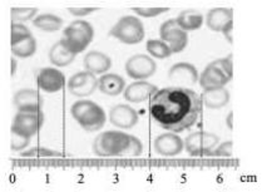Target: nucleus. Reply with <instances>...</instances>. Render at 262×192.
Segmentation results:
<instances>
[{
  "mask_svg": "<svg viewBox=\"0 0 262 192\" xmlns=\"http://www.w3.org/2000/svg\"><path fill=\"white\" fill-rule=\"evenodd\" d=\"M149 112L164 130L180 133L196 124L202 112V99L194 91L167 87L157 91L149 102Z\"/></svg>",
  "mask_w": 262,
  "mask_h": 192,
  "instance_id": "nucleus-1",
  "label": "nucleus"
},
{
  "mask_svg": "<svg viewBox=\"0 0 262 192\" xmlns=\"http://www.w3.org/2000/svg\"><path fill=\"white\" fill-rule=\"evenodd\" d=\"M72 117L87 132H96L104 126L105 113L97 103L82 99L75 102L71 108Z\"/></svg>",
  "mask_w": 262,
  "mask_h": 192,
  "instance_id": "nucleus-2",
  "label": "nucleus"
},
{
  "mask_svg": "<svg viewBox=\"0 0 262 192\" xmlns=\"http://www.w3.org/2000/svg\"><path fill=\"white\" fill-rule=\"evenodd\" d=\"M94 37V29L88 22L78 19L72 22L64 29L62 41L68 51L74 54L82 53L89 46Z\"/></svg>",
  "mask_w": 262,
  "mask_h": 192,
  "instance_id": "nucleus-3",
  "label": "nucleus"
},
{
  "mask_svg": "<svg viewBox=\"0 0 262 192\" xmlns=\"http://www.w3.org/2000/svg\"><path fill=\"white\" fill-rule=\"evenodd\" d=\"M129 135L121 131H105L97 136L93 143L94 154L99 157L121 156L129 143Z\"/></svg>",
  "mask_w": 262,
  "mask_h": 192,
  "instance_id": "nucleus-4",
  "label": "nucleus"
},
{
  "mask_svg": "<svg viewBox=\"0 0 262 192\" xmlns=\"http://www.w3.org/2000/svg\"><path fill=\"white\" fill-rule=\"evenodd\" d=\"M110 35L124 44H138L144 38L143 23L137 16H122L118 23L111 29Z\"/></svg>",
  "mask_w": 262,
  "mask_h": 192,
  "instance_id": "nucleus-5",
  "label": "nucleus"
},
{
  "mask_svg": "<svg viewBox=\"0 0 262 192\" xmlns=\"http://www.w3.org/2000/svg\"><path fill=\"white\" fill-rule=\"evenodd\" d=\"M219 142L220 137L214 133L197 131L186 137L185 148L192 157H207L212 156Z\"/></svg>",
  "mask_w": 262,
  "mask_h": 192,
  "instance_id": "nucleus-6",
  "label": "nucleus"
},
{
  "mask_svg": "<svg viewBox=\"0 0 262 192\" xmlns=\"http://www.w3.org/2000/svg\"><path fill=\"white\" fill-rule=\"evenodd\" d=\"M44 124V113L40 112H18L14 117L12 132L25 137H33Z\"/></svg>",
  "mask_w": 262,
  "mask_h": 192,
  "instance_id": "nucleus-7",
  "label": "nucleus"
},
{
  "mask_svg": "<svg viewBox=\"0 0 262 192\" xmlns=\"http://www.w3.org/2000/svg\"><path fill=\"white\" fill-rule=\"evenodd\" d=\"M160 37L164 43H168L172 53L182 52L188 43L187 32L181 29L176 19H169V20L164 22L160 28Z\"/></svg>",
  "mask_w": 262,
  "mask_h": 192,
  "instance_id": "nucleus-8",
  "label": "nucleus"
},
{
  "mask_svg": "<svg viewBox=\"0 0 262 192\" xmlns=\"http://www.w3.org/2000/svg\"><path fill=\"white\" fill-rule=\"evenodd\" d=\"M157 69V64L152 58L144 54H136L125 63V72L130 78L143 80L152 77Z\"/></svg>",
  "mask_w": 262,
  "mask_h": 192,
  "instance_id": "nucleus-9",
  "label": "nucleus"
},
{
  "mask_svg": "<svg viewBox=\"0 0 262 192\" xmlns=\"http://www.w3.org/2000/svg\"><path fill=\"white\" fill-rule=\"evenodd\" d=\"M98 88V79L91 72H79L74 74L68 82V91L69 93L73 94L74 97H88L94 91Z\"/></svg>",
  "mask_w": 262,
  "mask_h": 192,
  "instance_id": "nucleus-10",
  "label": "nucleus"
},
{
  "mask_svg": "<svg viewBox=\"0 0 262 192\" xmlns=\"http://www.w3.org/2000/svg\"><path fill=\"white\" fill-rule=\"evenodd\" d=\"M44 99L38 91L24 88L18 91L14 96V105L18 112H40L43 108Z\"/></svg>",
  "mask_w": 262,
  "mask_h": 192,
  "instance_id": "nucleus-11",
  "label": "nucleus"
},
{
  "mask_svg": "<svg viewBox=\"0 0 262 192\" xmlns=\"http://www.w3.org/2000/svg\"><path fill=\"white\" fill-rule=\"evenodd\" d=\"M168 79L178 87H188L199 80V72L193 64L177 63L169 69Z\"/></svg>",
  "mask_w": 262,
  "mask_h": 192,
  "instance_id": "nucleus-12",
  "label": "nucleus"
},
{
  "mask_svg": "<svg viewBox=\"0 0 262 192\" xmlns=\"http://www.w3.org/2000/svg\"><path fill=\"white\" fill-rule=\"evenodd\" d=\"M155 150L163 157H174L185 150V142L173 132L163 133L155 140Z\"/></svg>",
  "mask_w": 262,
  "mask_h": 192,
  "instance_id": "nucleus-13",
  "label": "nucleus"
},
{
  "mask_svg": "<svg viewBox=\"0 0 262 192\" xmlns=\"http://www.w3.org/2000/svg\"><path fill=\"white\" fill-rule=\"evenodd\" d=\"M37 84L41 91L47 93H54L60 91L66 84V76L55 68H43L37 76Z\"/></svg>",
  "mask_w": 262,
  "mask_h": 192,
  "instance_id": "nucleus-14",
  "label": "nucleus"
},
{
  "mask_svg": "<svg viewBox=\"0 0 262 192\" xmlns=\"http://www.w3.org/2000/svg\"><path fill=\"white\" fill-rule=\"evenodd\" d=\"M110 119L114 127L128 130L137 124L138 113L128 104H117L111 110Z\"/></svg>",
  "mask_w": 262,
  "mask_h": 192,
  "instance_id": "nucleus-15",
  "label": "nucleus"
},
{
  "mask_svg": "<svg viewBox=\"0 0 262 192\" xmlns=\"http://www.w3.org/2000/svg\"><path fill=\"white\" fill-rule=\"evenodd\" d=\"M230 80V78L212 62L206 67L202 76L200 77V84L205 91L213 90V88L225 87Z\"/></svg>",
  "mask_w": 262,
  "mask_h": 192,
  "instance_id": "nucleus-16",
  "label": "nucleus"
},
{
  "mask_svg": "<svg viewBox=\"0 0 262 192\" xmlns=\"http://www.w3.org/2000/svg\"><path fill=\"white\" fill-rule=\"evenodd\" d=\"M157 87L155 84L146 82V80H138V82L132 83L124 90V98L128 102L141 103L148 99L150 96L157 92Z\"/></svg>",
  "mask_w": 262,
  "mask_h": 192,
  "instance_id": "nucleus-17",
  "label": "nucleus"
},
{
  "mask_svg": "<svg viewBox=\"0 0 262 192\" xmlns=\"http://www.w3.org/2000/svg\"><path fill=\"white\" fill-rule=\"evenodd\" d=\"M83 63H84L85 71L93 74L105 73L112 67V59L104 53L97 51L89 52L84 57Z\"/></svg>",
  "mask_w": 262,
  "mask_h": 192,
  "instance_id": "nucleus-18",
  "label": "nucleus"
},
{
  "mask_svg": "<svg viewBox=\"0 0 262 192\" xmlns=\"http://www.w3.org/2000/svg\"><path fill=\"white\" fill-rule=\"evenodd\" d=\"M230 22H233V10L228 9V8L211 9L206 18L207 27L213 32H222Z\"/></svg>",
  "mask_w": 262,
  "mask_h": 192,
  "instance_id": "nucleus-19",
  "label": "nucleus"
},
{
  "mask_svg": "<svg viewBox=\"0 0 262 192\" xmlns=\"http://www.w3.org/2000/svg\"><path fill=\"white\" fill-rule=\"evenodd\" d=\"M202 101L210 110H220L230 102V92L225 87L206 90L202 94Z\"/></svg>",
  "mask_w": 262,
  "mask_h": 192,
  "instance_id": "nucleus-20",
  "label": "nucleus"
},
{
  "mask_svg": "<svg viewBox=\"0 0 262 192\" xmlns=\"http://www.w3.org/2000/svg\"><path fill=\"white\" fill-rule=\"evenodd\" d=\"M125 87L124 79L118 74H104L98 79V88L107 96L116 97L123 92Z\"/></svg>",
  "mask_w": 262,
  "mask_h": 192,
  "instance_id": "nucleus-21",
  "label": "nucleus"
},
{
  "mask_svg": "<svg viewBox=\"0 0 262 192\" xmlns=\"http://www.w3.org/2000/svg\"><path fill=\"white\" fill-rule=\"evenodd\" d=\"M74 53L67 49L62 40L57 41L49 51V60L55 67H68L75 59Z\"/></svg>",
  "mask_w": 262,
  "mask_h": 192,
  "instance_id": "nucleus-22",
  "label": "nucleus"
},
{
  "mask_svg": "<svg viewBox=\"0 0 262 192\" xmlns=\"http://www.w3.org/2000/svg\"><path fill=\"white\" fill-rule=\"evenodd\" d=\"M176 22H177L181 29L185 30V32L197 30L202 27L203 15L196 9H187L178 14Z\"/></svg>",
  "mask_w": 262,
  "mask_h": 192,
  "instance_id": "nucleus-23",
  "label": "nucleus"
},
{
  "mask_svg": "<svg viewBox=\"0 0 262 192\" xmlns=\"http://www.w3.org/2000/svg\"><path fill=\"white\" fill-rule=\"evenodd\" d=\"M34 26L39 29L44 30V32L53 33L59 30L63 26V20L59 16L54 15V14H41L34 19Z\"/></svg>",
  "mask_w": 262,
  "mask_h": 192,
  "instance_id": "nucleus-24",
  "label": "nucleus"
},
{
  "mask_svg": "<svg viewBox=\"0 0 262 192\" xmlns=\"http://www.w3.org/2000/svg\"><path fill=\"white\" fill-rule=\"evenodd\" d=\"M37 51V40L34 37H30L12 46V53L15 57L29 58Z\"/></svg>",
  "mask_w": 262,
  "mask_h": 192,
  "instance_id": "nucleus-25",
  "label": "nucleus"
},
{
  "mask_svg": "<svg viewBox=\"0 0 262 192\" xmlns=\"http://www.w3.org/2000/svg\"><path fill=\"white\" fill-rule=\"evenodd\" d=\"M147 51L152 57L158 58V59H166L172 54L168 44L164 43L163 40H158V39H150L147 41Z\"/></svg>",
  "mask_w": 262,
  "mask_h": 192,
  "instance_id": "nucleus-26",
  "label": "nucleus"
},
{
  "mask_svg": "<svg viewBox=\"0 0 262 192\" xmlns=\"http://www.w3.org/2000/svg\"><path fill=\"white\" fill-rule=\"evenodd\" d=\"M63 154L53 150L44 148V147H33L28 151L21 152V157L25 158H46V157H63Z\"/></svg>",
  "mask_w": 262,
  "mask_h": 192,
  "instance_id": "nucleus-27",
  "label": "nucleus"
},
{
  "mask_svg": "<svg viewBox=\"0 0 262 192\" xmlns=\"http://www.w3.org/2000/svg\"><path fill=\"white\" fill-rule=\"evenodd\" d=\"M37 12V8H13L10 15L13 22H28L34 18Z\"/></svg>",
  "mask_w": 262,
  "mask_h": 192,
  "instance_id": "nucleus-28",
  "label": "nucleus"
},
{
  "mask_svg": "<svg viewBox=\"0 0 262 192\" xmlns=\"http://www.w3.org/2000/svg\"><path fill=\"white\" fill-rule=\"evenodd\" d=\"M30 37H33V35L30 33V30L28 29V27L19 23H12V38H10L12 46Z\"/></svg>",
  "mask_w": 262,
  "mask_h": 192,
  "instance_id": "nucleus-29",
  "label": "nucleus"
},
{
  "mask_svg": "<svg viewBox=\"0 0 262 192\" xmlns=\"http://www.w3.org/2000/svg\"><path fill=\"white\" fill-rule=\"evenodd\" d=\"M143 152V144L135 136H130L129 137V143H128L127 148L124 150L121 154V157H137L141 156Z\"/></svg>",
  "mask_w": 262,
  "mask_h": 192,
  "instance_id": "nucleus-30",
  "label": "nucleus"
},
{
  "mask_svg": "<svg viewBox=\"0 0 262 192\" xmlns=\"http://www.w3.org/2000/svg\"><path fill=\"white\" fill-rule=\"evenodd\" d=\"M168 8H133V12L138 14L139 16H143V18H155V16L161 15V14L168 12Z\"/></svg>",
  "mask_w": 262,
  "mask_h": 192,
  "instance_id": "nucleus-31",
  "label": "nucleus"
},
{
  "mask_svg": "<svg viewBox=\"0 0 262 192\" xmlns=\"http://www.w3.org/2000/svg\"><path fill=\"white\" fill-rule=\"evenodd\" d=\"M213 63L216 64V66L224 72L226 76L230 78V79L232 78V74H233V55L232 54L227 55V57L224 58V59L213 60Z\"/></svg>",
  "mask_w": 262,
  "mask_h": 192,
  "instance_id": "nucleus-32",
  "label": "nucleus"
},
{
  "mask_svg": "<svg viewBox=\"0 0 262 192\" xmlns=\"http://www.w3.org/2000/svg\"><path fill=\"white\" fill-rule=\"evenodd\" d=\"M30 143V137H25V136L18 135V133L12 132V142H10V148L13 151L18 152L24 150L25 147L29 146Z\"/></svg>",
  "mask_w": 262,
  "mask_h": 192,
  "instance_id": "nucleus-33",
  "label": "nucleus"
},
{
  "mask_svg": "<svg viewBox=\"0 0 262 192\" xmlns=\"http://www.w3.org/2000/svg\"><path fill=\"white\" fill-rule=\"evenodd\" d=\"M232 150H233V143L232 141H226L224 143L220 144L219 147H216V150L213 151L212 156H224V157H232Z\"/></svg>",
  "mask_w": 262,
  "mask_h": 192,
  "instance_id": "nucleus-34",
  "label": "nucleus"
},
{
  "mask_svg": "<svg viewBox=\"0 0 262 192\" xmlns=\"http://www.w3.org/2000/svg\"><path fill=\"white\" fill-rule=\"evenodd\" d=\"M98 10V8H69L68 12L74 16H87Z\"/></svg>",
  "mask_w": 262,
  "mask_h": 192,
  "instance_id": "nucleus-35",
  "label": "nucleus"
},
{
  "mask_svg": "<svg viewBox=\"0 0 262 192\" xmlns=\"http://www.w3.org/2000/svg\"><path fill=\"white\" fill-rule=\"evenodd\" d=\"M232 29H233V22H230V23H228L227 26L224 28V30H222V33H224L226 39H227V41H228V43H231V44L233 43Z\"/></svg>",
  "mask_w": 262,
  "mask_h": 192,
  "instance_id": "nucleus-36",
  "label": "nucleus"
},
{
  "mask_svg": "<svg viewBox=\"0 0 262 192\" xmlns=\"http://www.w3.org/2000/svg\"><path fill=\"white\" fill-rule=\"evenodd\" d=\"M16 67H18V63H16V59H15V58H14V57H12V59H10V74H12V77L15 76Z\"/></svg>",
  "mask_w": 262,
  "mask_h": 192,
  "instance_id": "nucleus-37",
  "label": "nucleus"
},
{
  "mask_svg": "<svg viewBox=\"0 0 262 192\" xmlns=\"http://www.w3.org/2000/svg\"><path fill=\"white\" fill-rule=\"evenodd\" d=\"M226 123H227L228 130H232L233 128V113L230 112L227 115V118H226Z\"/></svg>",
  "mask_w": 262,
  "mask_h": 192,
  "instance_id": "nucleus-38",
  "label": "nucleus"
}]
</instances>
